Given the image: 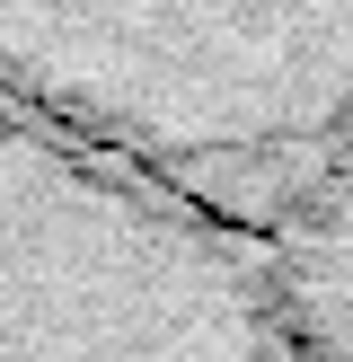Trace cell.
Here are the masks:
<instances>
[{
  "label": "cell",
  "mask_w": 353,
  "mask_h": 362,
  "mask_svg": "<svg viewBox=\"0 0 353 362\" xmlns=\"http://www.w3.org/2000/svg\"><path fill=\"white\" fill-rule=\"evenodd\" d=\"M265 247H274V274L292 292V327L309 345V362H353V159Z\"/></svg>",
  "instance_id": "obj_2"
},
{
  "label": "cell",
  "mask_w": 353,
  "mask_h": 362,
  "mask_svg": "<svg viewBox=\"0 0 353 362\" xmlns=\"http://www.w3.org/2000/svg\"><path fill=\"white\" fill-rule=\"evenodd\" d=\"M0 98L282 239L353 159V0H0Z\"/></svg>",
  "instance_id": "obj_1"
}]
</instances>
